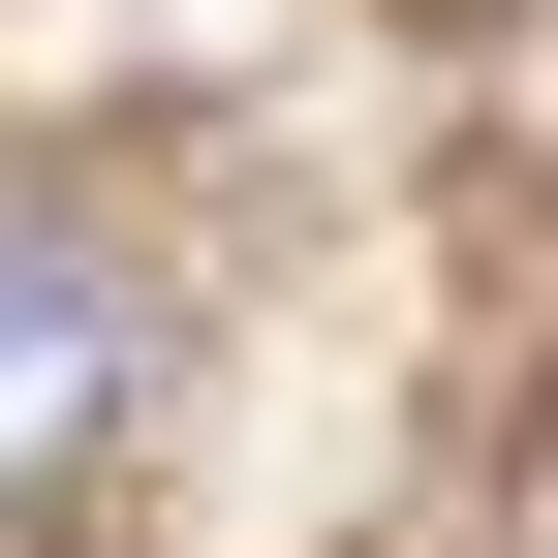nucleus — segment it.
<instances>
[{"label": "nucleus", "mask_w": 558, "mask_h": 558, "mask_svg": "<svg viewBox=\"0 0 558 558\" xmlns=\"http://www.w3.org/2000/svg\"><path fill=\"white\" fill-rule=\"evenodd\" d=\"M124 373H156V279H124L94 218L0 186V497H62V465L124 435Z\"/></svg>", "instance_id": "1"}]
</instances>
